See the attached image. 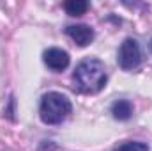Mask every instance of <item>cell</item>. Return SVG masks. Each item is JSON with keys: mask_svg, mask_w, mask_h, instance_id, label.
<instances>
[{"mask_svg": "<svg viewBox=\"0 0 152 151\" xmlns=\"http://www.w3.org/2000/svg\"><path fill=\"white\" fill-rule=\"evenodd\" d=\"M75 85L83 94H96L106 84V70L104 64L97 59H85L75 70Z\"/></svg>", "mask_w": 152, "mask_h": 151, "instance_id": "6da1fadb", "label": "cell"}, {"mask_svg": "<svg viewBox=\"0 0 152 151\" xmlns=\"http://www.w3.org/2000/svg\"><path fill=\"white\" fill-rule=\"evenodd\" d=\"M71 101L60 93H48L41 100L39 115L46 124H60L71 114Z\"/></svg>", "mask_w": 152, "mask_h": 151, "instance_id": "7a4b0ae2", "label": "cell"}, {"mask_svg": "<svg viewBox=\"0 0 152 151\" xmlns=\"http://www.w3.org/2000/svg\"><path fill=\"white\" fill-rule=\"evenodd\" d=\"M118 66L126 71H131V70H136L140 64H142V52H140V46L138 43L133 38L124 39V43L120 44L118 48Z\"/></svg>", "mask_w": 152, "mask_h": 151, "instance_id": "3957f363", "label": "cell"}, {"mask_svg": "<svg viewBox=\"0 0 152 151\" xmlns=\"http://www.w3.org/2000/svg\"><path fill=\"white\" fill-rule=\"evenodd\" d=\"M44 64L53 71H62L69 66V53L62 48H48L42 53Z\"/></svg>", "mask_w": 152, "mask_h": 151, "instance_id": "277c9868", "label": "cell"}, {"mask_svg": "<svg viewBox=\"0 0 152 151\" xmlns=\"http://www.w3.org/2000/svg\"><path fill=\"white\" fill-rule=\"evenodd\" d=\"M66 34L73 39L78 46H87L94 39V30L88 25H69L66 29Z\"/></svg>", "mask_w": 152, "mask_h": 151, "instance_id": "5b68a950", "label": "cell"}, {"mask_svg": "<svg viewBox=\"0 0 152 151\" xmlns=\"http://www.w3.org/2000/svg\"><path fill=\"white\" fill-rule=\"evenodd\" d=\"M112 114H113L115 119L118 121H127L131 115H133V105L131 101L127 100H118L112 105Z\"/></svg>", "mask_w": 152, "mask_h": 151, "instance_id": "8992f818", "label": "cell"}, {"mask_svg": "<svg viewBox=\"0 0 152 151\" xmlns=\"http://www.w3.org/2000/svg\"><path fill=\"white\" fill-rule=\"evenodd\" d=\"M64 9L71 16H80L88 9V2H85V0H69V2L64 4Z\"/></svg>", "mask_w": 152, "mask_h": 151, "instance_id": "52a82bcc", "label": "cell"}, {"mask_svg": "<svg viewBox=\"0 0 152 151\" xmlns=\"http://www.w3.org/2000/svg\"><path fill=\"white\" fill-rule=\"evenodd\" d=\"M115 151H149V148L143 142H124Z\"/></svg>", "mask_w": 152, "mask_h": 151, "instance_id": "ba28073f", "label": "cell"}, {"mask_svg": "<svg viewBox=\"0 0 152 151\" xmlns=\"http://www.w3.org/2000/svg\"><path fill=\"white\" fill-rule=\"evenodd\" d=\"M151 50H152V41H151Z\"/></svg>", "mask_w": 152, "mask_h": 151, "instance_id": "9c48e42d", "label": "cell"}]
</instances>
